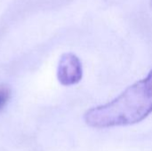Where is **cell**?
Segmentation results:
<instances>
[{
    "mask_svg": "<svg viewBox=\"0 0 152 151\" xmlns=\"http://www.w3.org/2000/svg\"><path fill=\"white\" fill-rule=\"evenodd\" d=\"M151 113L152 69L111 101L88 109L84 120L90 127L104 129L140 123Z\"/></svg>",
    "mask_w": 152,
    "mask_h": 151,
    "instance_id": "1",
    "label": "cell"
},
{
    "mask_svg": "<svg viewBox=\"0 0 152 151\" xmlns=\"http://www.w3.org/2000/svg\"><path fill=\"white\" fill-rule=\"evenodd\" d=\"M57 77L59 82L65 86L79 83L83 77V68L79 58L71 53L62 54L58 64Z\"/></svg>",
    "mask_w": 152,
    "mask_h": 151,
    "instance_id": "2",
    "label": "cell"
},
{
    "mask_svg": "<svg viewBox=\"0 0 152 151\" xmlns=\"http://www.w3.org/2000/svg\"><path fill=\"white\" fill-rule=\"evenodd\" d=\"M10 97V91L5 86H0V110L5 106Z\"/></svg>",
    "mask_w": 152,
    "mask_h": 151,
    "instance_id": "3",
    "label": "cell"
}]
</instances>
